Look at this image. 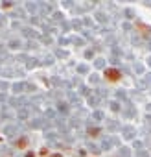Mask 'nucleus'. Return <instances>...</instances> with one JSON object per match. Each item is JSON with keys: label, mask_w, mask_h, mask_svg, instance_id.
<instances>
[{"label": "nucleus", "mask_w": 151, "mask_h": 157, "mask_svg": "<svg viewBox=\"0 0 151 157\" xmlns=\"http://www.w3.org/2000/svg\"><path fill=\"white\" fill-rule=\"evenodd\" d=\"M98 133H100V129H88V135H92V137H96Z\"/></svg>", "instance_id": "2"}, {"label": "nucleus", "mask_w": 151, "mask_h": 157, "mask_svg": "<svg viewBox=\"0 0 151 157\" xmlns=\"http://www.w3.org/2000/svg\"><path fill=\"white\" fill-rule=\"evenodd\" d=\"M120 70H116V69H107L105 70V78L109 80V81H118L120 80Z\"/></svg>", "instance_id": "1"}, {"label": "nucleus", "mask_w": 151, "mask_h": 157, "mask_svg": "<svg viewBox=\"0 0 151 157\" xmlns=\"http://www.w3.org/2000/svg\"><path fill=\"white\" fill-rule=\"evenodd\" d=\"M52 157H61V155H59V153H56V155H52Z\"/></svg>", "instance_id": "3"}]
</instances>
